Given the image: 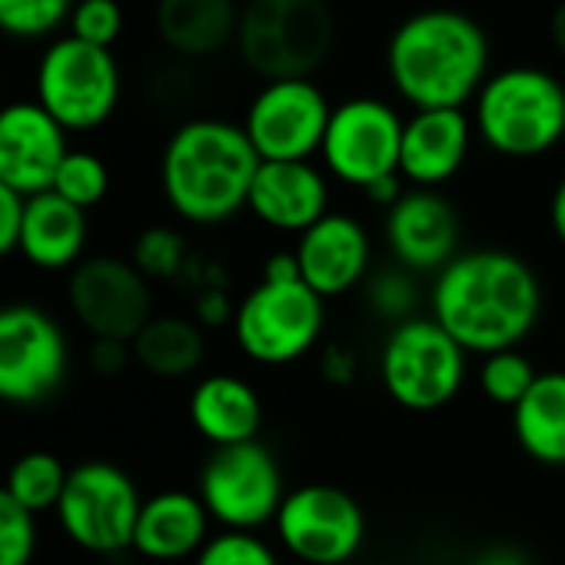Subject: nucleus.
Here are the masks:
<instances>
[{
	"mask_svg": "<svg viewBox=\"0 0 565 565\" xmlns=\"http://www.w3.org/2000/svg\"><path fill=\"white\" fill-rule=\"evenodd\" d=\"M24 200L18 190H11L0 180V259L11 256L21 239V216H24Z\"/></svg>",
	"mask_w": 565,
	"mask_h": 565,
	"instance_id": "e433bc0d",
	"label": "nucleus"
},
{
	"mask_svg": "<svg viewBox=\"0 0 565 565\" xmlns=\"http://www.w3.org/2000/svg\"><path fill=\"white\" fill-rule=\"evenodd\" d=\"M548 226H552L555 239L565 246V177L552 190V200H548Z\"/></svg>",
	"mask_w": 565,
	"mask_h": 565,
	"instance_id": "37998d69",
	"label": "nucleus"
},
{
	"mask_svg": "<svg viewBox=\"0 0 565 565\" xmlns=\"http://www.w3.org/2000/svg\"><path fill=\"white\" fill-rule=\"evenodd\" d=\"M466 350L429 313L396 323L383 343L380 376L390 399L409 413H433L452 403L466 383Z\"/></svg>",
	"mask_w": 565,
	"mask_h": 565,
	"instance_id": "0eeeda50",
	"label": "nucleus"
},
{
	"mask_svg": "<svg viewBox=\"0 0 565 565\" xmlns=\"http://www.w3.org/2000/svg\"><path fill=\"white\" fill-rule=\"evenodd\" d=\"M160 41L180 57H213L236 41L239 11L233 0H157Z\"/></svg>",
	"mask_w": 565,
	"mask_h": 565,
	"instance_id": "b1692460",
	"label": "nucleus"
},
{
	"mask_svg": "<svg viewBox=\"0 0 565 565\" xmlns=\"http://www.w3.org/2000/svg\"><path fill=\"white\" fill-rule=\"evenodd\" d=\"M256 167L259 153L243 127L196 117L170 134L160 157V190L180 220L216 226L246 210Z\"/></svg>",
	"mask_w": 565,
	"mask_h": 565,
	"instance_id": "7ed1b4c3",
	"label": "nucleus"
},
{
	"mask_svg": "<svg viewBox=\"0 0 565 565\" xmlns=\"http://www.w3.org/2000/svg\"><path fill=\"white\" fill-rule=\"evenodd\" d=\"M472 120L462 107H433L413 110L403 124V147H399V173L413 186H443L449 183L472 143Z\"/></svg>",
	"mask_w": 565,
	"mask_h": 565,
	"instance_id": "aec40b11",
	"label": "nucleus"
},
{
	"mask_svg": "<svg viewBox=\"0 0 565 565\" xmlns=\"http://www.w3.org/2000/svg\"><path fill=\"white\" fill-rule=\"evenodd\" d=\"M472 127L499 157H542L565 140V87L542 67L489 74L472 97Z\"/></svg>",
	"mask_w": 565,
	"mask_h": 565,
	"instance_id": "20e7f679",
	"label": "nucleus"
},
{
	"mask_svg": "<svg viewBox=\"0 0 565 565\" xmlns=\"http://www.w3.org/2000/svg\"><path fill=\"white\" fill-rule=\"evenodd\" d=\"M34 90L67 134H87L114 117L124 77L110 47L67 34L41 54Z\"/></svg>",
	"mask_w": 565,
	"mask_h": 565,
	"instance_id": "6e6552de",
	"label": "nucleus"
},
{
	"mask_svg": "<svg viewBox=\"0 0 565 565\" xmlns=\"http://www.w3.org/2000/svg\"><path fill=\"white\" fill-rule=\"evenodd\" d=\"M71 34L87 44L114 47L117 38L124 34L120 0H77L71 14Z\"/></svg>",
	"mask_w": 565,
	"mask_h": 565,
	"instance_id": "f704fd0d",
	"label": "nucleus"
},
{
	"mask_svg": "<svg viewBox=\"0 0 565 565\" xmlns=\"http://www.w3.org/2000/svg\"><path fill=\"white\" fill-rule=\"evenodd\" d=\"M130 259L147 279H177L186 269L190 249L183 233H177L173 226H147L134 239Z\"/></svg>",
	"mask_w": 565,
	"mask_h": 565,
	"instance_id": "2f4dec72",
	"label": "nucleus"
},
{
	"mask_svg": "<svg viewBox=\"0 0 565 565\" xmlns=\"http://www.w3.org/2000/svg\"><path fill=\"white\" fill-rule=\"evenodd\" d=\"M38 512L0 486V565H31L38 552Z\"/></svg>",
	"mask_w": 565,
	"mask_h": 565,
	"instance_id": "473e14b6",
	"label": "nucleus"
},
{
	"mask_svg": "<svg viewBox=\"0 0 565 565\" xmlns=\"http://www.w3.org/2000/svg\"><path fill=\"white\" fill-rule=\"evenodd\" d=\"M67 130L41 100L0 104V180L21 196L51 190L67 157Z\"/></svg>",
	"mask_w": 565,
	"mask_h": 565,
	"instance_id": "dca6fc26",
	"label": "nucleus"
},
{
	"mask_svg": "<svg viewBox=\"0 0 565 565\" xmlns=\"http://www.w3.org/2000/svg\"><path fill=\"white\" fill-rule=\"evenodd\" d=\"M233 313H236V307L226 300L223 290H203L193 303V320L200 327H226V323H233Z\"/></svg>",
	"mask_w": 565,
	"mask_h": 565,
	"instance_id": "4c0bfd02",
	"label": "nucleus"
},
{
	"mask_svg": "<svg viewBox=\"0 0 565 565\" xmlns=\"http://www.w3.org/2000/svg\"><path fill=\"white\" fill-rule=\"evenodd\" d=\"M462 223L436 186L406 190L386 210V246L413 273H439L459 253Z\"/></svg>",
	"mask_w": 565,
	"mask_h": 565,
	"instance_id": "f3484780",
	"label": "nucleus"
},
{
	"mask_svg": "<svg viewBox=\"0 0 565 565\" xmlns=\"http://www.w3.org/2000/svg\"><path fill=\"white\" fill-rule=\"evenodd\" d=\"M512 433L522 452L542 466H565V370L539 373L512 406Z\"/></svg>",
	"mask_w": 565,
	"mask_h": 565,
	"instance_id": "393cba45",
	"label": "nucleus"
},
{
	"mask_svg": "<svg viewBox=\"0 0 565 565\" xmlns=\"http://www.w3.org/2000/svg\"><path fill=\"white\" fill-rule=\"evenodd\" d=\"M246 210L269 230L303 233L330 213V180L310 160H259Z\"/></svg>",
	"mask_w": 565,
	"mask_h": 565,
	"instance_id": "6ab92c4d",
	"label": "nucleus"
},
{
	"mask_svg": "<svg viewBox=\"0 0 565 565\" xmlns=\"http://www.w3.org/2000/svg\"><path fill=\"white\" fill-rule=\"evenodd\" d=\"M67 476H71V469L54 452L34 449V452H24L21 459L11 462L4 486L31 512H47V509H57L64 486H67Z\"/></svg>",
	"mask_w": 565,
	"mask_h": 565,
	"instance_id": "bb28decb",
	"label": "nucleus"
},
{
	"mask_svg": "<svg viewBox=\"0 0 565 565\" xmlns=\"http://www.w3.org/2000/svg\"><path fill=\"white\" fill-rule=\"evenodd\" d=\"M429 310L466 353L486 356L519 347L539 327L542 282L509 249H466L436 273Z\"/></svg>",
	"mask_w": 565,
	"mask_h": 565,
	"instance_id": "f257e3e1",
	"label": "nucleus"
},
{
	"mask_svg": "<svg viewBox=\"0 0 565 565\" xmlns=\"http://www.w3.org/2000/svg\"><path fill=\"white\" fill-rule=\"evenodd\" d=\"M51 190L61 193L64 200L90 210V206H97L107 196V190H110V170L90 150H67V157L61 160V167L54 173Z\"/></svg>",
	"mask_w": 565,
	"mask_h": 565,
	"instance_id": "7c9ffc66",
	"label": "nucleus"
},
{
	"mask_svg": "<svg viewBox=\"0 0 565 565\" xmlns=\"http://www.w3.org/2000/svg\"><path fill=\"white\" fill-rule=\"evenodd\" d=\"M320 373L333 386H347L356 380V356L347 347H327L320 356Z\"/></svg>",
	"mask_w": 565,
	"mask_h": 565,
	"instance_id": "58836bf2",
	"label": "nucleus"
},
{
	"mask_svg": "<svg viewBox=\"0 0 565 565\" xmlns=\"http://www.w3.org/2000/svg\"><path fill=\"white\" fill-rule=\"evenodd\" d=\"M84 246H87V210L84 206L64 200L54 190L34 193L24 200L18 249L31 266H38L44 273L74 269L84 256Z\"/></svg>",
	"mask_w": 565,
	"mask_h": 565,
	"instance_id": "412c9836",
	"label": "nucleus"
},
{
	"mask_svg": "<svg viewBox=\"0 0 565 565\" xmlns=\"http://www.w3.org/2000/svg\"><path fill=\"white\" fill-rule=\"evenodd\" d=\"M363 193H366V200H370V203H376V206H386V210H390V206L406 193V190H403V173H386V177L373 180Z\"/></svg>",
	"mask_w": 565,
	"mask_h": 565,
	"instance_id": "ea45409f",
	"label": "nucleus"
},
{
	"mask_svg": "<svg viewBox=\"0 0 565 565\" xmlns=\"http://www.w3.org/2000/svg\"><path fill=\"white\" fill-rule=\"evenodd\" d=\"M67 303L90 337L134 340L153 317L150 279L120 256H90L71 269Z\"/></svg>",
	"mask_w": 565,
	"mask_h": 565,
	"instance_id": "2eb2a0df",
	"label": "nucleus"
},
{
	"mask_svg": "<svg viewBox=\"0 0 565 565\" xmlns=\"http://www.w3.org/2000/svg\"><path fill=\"white\" fill-rule=\"evenodd\" d=\"M140 505L137 482L120 466L90 459L71 469L54 512L74 545L97 555H117L134 548Z\"/></svg>",
	"mask_w": 565,
	"mask_h": 565,
	"instance_id": "1a4fd4ad",
	"label": "nucleus"
},
{
	"mask_svg": "<svg viewBox=\"0 0 565 565\" xmlns=\"http://www.w3.org/2000/svg\"><path fill=\"white\" fill-rule=\"evenodd\" d=\"M230 327L243 356L263 366H287L323 340L327 300L307 279H259L236 303Z\"/></svg>",
	"mask_w": 565,
	"mask_h": 565,
	"instance_id": "423d86ee",
	"label": "nucleus"
},
{
	"mask_svg": "<svg viewBox=\"0 0 565 565\" xmlns=\"http://www.w3.org/2000/svg\"><path fill=\"white\" fill-rule=\"evenodd\" d=\"M193 565H279V558L253 529H223L203 542Z\"/></svg>",
	"mask_w": 565,
	"mask_h": 565,
	"instance_id": "72a5a7b5",
	"label": "nucleus"
},
{
	"mask_svg": "<svg viewBox=\"0 0 565 565\" xmlns=\"http://www.w3.org/2000/svg\"><path fill=\"white\" fill-rule=\"evenodd\" d=\"M190 423L210 446H230L243 439H256L263 423V403L256 390L233 376L213 373L203 376L190 393Z\"/></svg>",
	"mask_w": 565,
	"mask_h": 565,
	"instance_id": "5701e85b",
	"label": "nucleus"
},
{
	"mask_svg": "<svg viewBox=\"0 0 565 565\" xmlns=\"http://www.w3.org/2000/svg\"><path fill=\"white\" fill-rule=\"evenodd\" d=\"M419 273L406 269L403 263H390L380 269H370V276L363 279V303L373 317L386 320L390 327L416 317L419 310Z\"/></svg>",
	"mask_w": 565,
	"mask_h": 565,
	"instance_id": "cd10ccee",
	"label": "nucleus"
},
{
	"mask_svg": "<svg viewBox=\"0 0 565 565\" xmlns=\"http://www.w3.org/2000/svg\"><path fill=\"white\" fill-rule=\"evenodd\" d=\"M134 360V347L127 340H110V337H94L87 350V363L97 376H120Z\"/></svg>",
	"mask_w": 565,
	"mask_h": 565,
	"instance_id": "c9c22d12",
	"label": "nucleus"
},
{
	"mask_svg": "<svg viewBox=\"0 0 565 565\" xmlns=\"http://www.w3.org/2000/svg\"><path fill=\"white\" fill-rule=\"evenodd\" d=\"M77 0H0V34L14 41H44L71 24Z\"/></svg>",
	"mask_w": 565,
	"mask_h": 565,
	"instance_id": "c85d7f7f",
	"label": "nucleus"
},
{
	"mask_svg": "<svg viewBox=\"0 0 565 565\" xmlns=\"http://www.w3.org/2000/svg\"><path fill=\"white\" fill-rule=\"evenodd\" d=\"M333 104L310 77L266 81L246 107L243 130L259 160H310L323 147Z\"/></svg>",
	"mask_w": 565,
	"mask_h": 565,
	"instance_id": "4468645a",
	"label": "nucleus"
},
{
	"mask_svg": "<svg viewBox=\"0 0 565 565\" xmlns=\"http://www.w3.org/2000/svg\"><path fill=\"white\" fill-rule=\"evenodd\" d=\"M67 370V337L51 313L31 303L0 307V403H44L61 390Z\"/></svg>",
	"mask_w": 565,
	"mask_h": 565,
	"instance_id": "f8f14e48",
	"label": "nucleus"
},
{
	"mask_svg": "<svg viewBox=\"0 0 565 565\" xmlns=\"http://www.w3.org/2000/svg\"><path fill=\"white\" fill-rule=\"evenodd\" d=\"M337 18L327 0H249L239 11V61L263 81L313 77L333 51Z\"/></svg>",
	"mask_w": 565,
	"mask_h": 565,
	"instance_id": "39448f33",
	"label": "nucleus"
},
{
	"mask_svg": "<svg viewBox=\"0 0 565 565\" xmlns=\"http://www.w3.org/2000/svg\"><path fill=\"white\" fill-rule=\"evenodd\" d=\"M210 512L200 492L167 489L143 499L137 529H134V552L153 562H180L203 548L210 539Z\"/></svg>",
	"mask_w": 565,
	"mask_h": 565,
	"instance_id": "4be33fe9",
	"label": "nucleus"
},
{
	"mask_svg": "<svg viewBox=\"0 0 565 565\" xmlns=\"http://www.w3.org/2000/svg\"><path fill=\"white\" fill-rule=\"evenodd\" d=\"M259 279H276V282H282V279H303L297 253H273L263 263V276Z\"/></svg>",
	"mask_w": 565,
	"mask_h": 565,
	"instance_id": "a19ab883",
	"label": "nucleus"
},
{
	"mask_svg": "<svg viewBox=\"0 0 565 565\" xmlns=\"http://www.w3.org/2000/svg\"><path fill=\"white\" fill-rule=\"evenodd\" d=\"M200 499L223 529H263L287 495L276 456L259 439L213 446L200 469Z\"/></svg>",
	"mask_w": 565,
	"mask_h": 565,
	"instance_id": "9d476101",
	"label": "nucleus"
},
{
	"mask_svg": "<svg viewBox=\"0 0 565 565\" xmlns=\"http://www.w3.org/2000/svg\"><path fill=\"white\" fill-rule=\"evenodd\" d=\"M472 565H529V558L515 545H492V548L479 552Z\"/></svg>",
	"mask_w": 565,
	"mask_h": 565,
	"instance_id": "79ce46f5",
	"label": "nucleus"
},
{
	"mask_svg": "<svg viewBox=\"0 0 565 565\" xmlns=\"http://www.w3.org/2000/svg\"><path fill=\"white\" fill-rule=\"evenodd\" d=\"M403 117L376 97H353L333 107L323 134V167L337 180L366 190L386 173H399Z\"/></svg>",
	"mask_w": 565,
	"mask_h": 565,
	"instance_id": "ddd939ff",
	"label": "nucleus"
},
{
	"mask_svg": "<svg viewBox=\"0 0 565 565\" xmlns=\"http://www.w3.org/2000/svg\"><path fill=\"white\" fill-rule=\"evenodd\" d=\"M294 253L300 259V276L323 300L356 290L373 269L370 233L350 213H323L300 233Z\"/></svg>",
	"mask_w": 565,
	"mask_h": 565,
	"instance_id": "a211bd4d",
	"label": "nucleus"
},
{
	"mask_svg": "<svg viewBox=\"0 0 565 565\" xmlns=\"http://www.w3.org/2000/svg\"><path fill=\"white\" fill-rule=\"evenodd\" d=\"M548 41H552L555 54L565 61V0H558L548 14Z\"/></svg>",
	"mask_w": 565,
	"mask_h": 565,
	"instance_id": "c03bdc74",
	"label": "nucleus"
},
{
	"mask_svg": "<svg viewBox=\"0 0 565 565\" xmlns=\"http://www.w3.org/2000/svg\"><path fill=\"white\" fill-rule=\"evenodd\" d=\"M386 74L413 110L466 107L489 77V38L462 11H416L386 44Z\"/></svg>",
	"mask_w": 565,
	"mask_h": 565,
	"instance_id": "f03ea898",
	"label": "nucleus"
},
{
	"mask_svg": "<svg viewBox=\"0 0 565 565\" xmlns=\"http://www.w3.org/2000/svg\"><path fill=\"white\" fill-rule=\"evenodd\" d=\"M276 539L307 565H343L366 539V515L360 502L327 482L290 489L276 509Z\"/></svg>",
	"mask_w": 565,
	"mask_h": 565,
	"instance_id": "9b49d317",
	"label": "nucleus"
},
{
	"mask_svg": "<svg viewBox=\"0 0 565 565\" xmlns=\"http://www.w3.org/2000/svg\"><path fill=\"white\" fill-rule=\"evenodd\" d=\"M535 366L525 353H519L515 347L512 350H495V353H486L482 356V366H479V390L486 393L489 403L495 406H505L512 409L525 393L529 386L535 383Z\"/></svg>",
	"mask_w": 565,
	"mask_h": 565,
	"instance_id": "c756f323",
	"label": "nucleus"
},
{
	"mask_svg": "<svg viewBox=\"0 0 565 565\" xmlns=\"http://www.w3.org/2000/svg\"><path fill=\"white\" fill-rule=\"evenodd\" d=\"M130 347L134 360L160 380H183L196 373L206 356L203 330L190 317H150Z\"/></svg>",
	"mask_w": 565,
	"mask_h": 565,
	"instance_id": "a878e982",
	"label": "nucleus"
}]
</instances>
